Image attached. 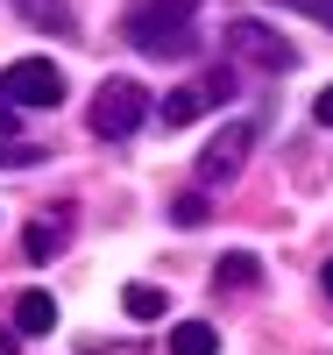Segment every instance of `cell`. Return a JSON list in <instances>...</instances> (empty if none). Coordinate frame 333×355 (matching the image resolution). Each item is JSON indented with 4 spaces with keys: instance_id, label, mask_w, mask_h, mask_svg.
I'll list each match as a JSON object with an SVG mask.
<instances>
[{
    "instance_id": "ba28073f",
    "label": "cell",
    "mask_w": 333,
    "mask_h": 355,
    "mask_svg": "<svg viewBox=\"0 0 333 355\" xmlns=\"http://www.w3.org/2000/svg\"><path fill=\"white\" fill-rule=\"evenodd\" d=\"M64 242H71V214H43L36 227H28V256H36V263H50Z\"/></svg>"
},
{
    "instance_id": "5b68a950",
    "label": "cell",
    "mask_w": 333,
    "mask_h": 355,
    "mask_svg": "<svg viewBox=\"0 0 333 355\" xmlns=\"http://www.w3.org/2000/svg\"><path fill=\"white\" fill-rule=\"evenodd\" d=\"M227 50H241L255 71H291L298 64L291 36H277V28H262V21H227Z\"/></svg>"
},
{
    "instance_id": "277c9868",
    "label": "cell",
    "mask_w": 333,
    "mask_h": 355,
    "mask_svg": "<svg viewBox=\"0 0 333 355\" xmlns=\"http://www.w3.org/2000/svg\"><path fill=\"white\" fill-rule=\"evenodd\" d=\"M249 157H255V121H227L213 142H206V157H199V185H227V178H241Z\"/></svg>"
},
{
    "instance_id": "4fadbf2b",
    "label": "cell",
    "mask_w": 333,
    "mask_h": 355,
    "mask_svg": "<svg viewBox=\"0 0 333 355\" xmlns=\"http://www.w3.org/2000/svg\"><path fill=\"white\" fill-rule=\"evenodd\" d=\"M269 8H291V15H312L319 28H333V0H269Z\"/></svg>"
},
{
    "instance_id": "8fae6325",
    "label": "cell",
    "mask_w": 333,
    "mask_h": 355,
    "mask_svg": "<svg viewBox=\"0 0 333 355\" xmlns=\"http://www.w3.org/2000/svg\"><path fill=\"white\" fill-rule=\"evenodd\" d=\"M199 107H206V93H199V85L170 93V100H163V128H192V121H199Z\"/></svg>"
},
{
    "instance_id": "30bf717a",
    "label": "cell",
    "mask_w": 333,
    "mask_h": 355,
    "mask_svg": "<svg viewBox=\"0 0 333 355\" xmlns=\"http://www.w3.org/2000/svg\"><path fill=\"white\" fill-rule=\"evenodd\" d=\"M120 306H128V320H163V313H170V291H156V284H128V291H120Z\"/></svg>"
},
{
    "instance_id": "ac0fdd59",
    "label": "cell",
    "mask_w": 333,
    "mask_h": 355,
    "mask_svg": "<svg viewBox=\"0 0 333 355\" xmlns=\"http://www.w3.org/2000/svg\"><path fill=\"white\" fill-rule=\"evenodd\" d=\"M326 291H333V263H326Z\"/></svg>"
},
{
    "instance_id": "9a60e30c",
    "label": "cell",
    "mask_w": 333,
    "mask_h": 355,
    "mask_svg": "<svg viewBox=\"0 0 333 355\" xmlns=\"http://www.w3.org/2000/svg\"><path fill=\"white\" fill-rule=\"evenodd\" d=\"M312 121H319V128H333V85H326V93L312 100Z\"/></svg>"
},
{
    "instance_id": "7c38bea8",
    "label": "cell",
    "mask_w": 333,
    "mask_h": 355,
    "mask_svg": "<svg viewBox=\"0 0 333 355\" xmlns=\"http://www.w3.org/2000/svg\"><path fill=\"white\" fill-rule=\"evenodd\" d=\"M213 277H220V284H234V291H249V284L262 277V263H255L249 249H234V256H220V270H213Z\"/></svg>"
},
{
    "instance_id": "8992f818",
    "label": "cell",
    "mask_w": 333,
    "mask_h": 355,
    "mask_svg": "<svg viewBox=\"0 0 333 355\" xmlns=\"http://www.w3.org/2000/svg\"><path fill=\"white\" fill-rule=\"evenodd\" d=\"M8 8L21 15V21H36V28H50V36H71V8H64V0H8Z\"/></svg>"
},
{
    "instance_id": "6da1fadb",
    "label": "cell",
    "mask_w": 333,
    "mask_h": 355,
    "mask_svg": "<svg viewBox=\"0 0 333 355\" xmlns=\"http://www.w3.org/2000/svg\"><path fill=\"white\" fill-rule=\"evenodd\" d=\"M120 28H128V43H135L142 57H192V50H199V21H192L185 8H163V0H142Z\"/></svg>"
},
{
    "instance_id": "5bb4252c",
    "label": "cell",
    "mask_w": 333,
    "mask_h": 355,
    "mask_svg": "<svg viewBox=\"0 0 333 355\" xmlns=\"http://www.w3.org/2000/svg\"><path fill=\"white\" fill-rule=\"evenodd\" d=\"M170 220H177V227H199V220H206V199H199V192H185V199L170 206Z\"/></svg>"
},
{
    "instance_id": "2e32d148",
    "label": "cell",
    "mask_w": 333,
    "mask_h": 355,
    "mask_svg": "<svg viewBox=\"0 0 333 355\" xmlns=\"http://www.w3.org/2000/svg\"><path fill=\"white\" fill-rule=\"evenodd\" d=\"M15 128H21V121H15V107L0 100V142H15Z\"/></svg>"
},
{
    "instance_id": "52a82bcc",
    "label": "cell",
    "mask_w": 333,
    "mask_h": 355,
    "mask_svg": "<svg viewBox=\"0 0 333 355\" xmlns=\"http://www.w3.org/2000/svg\"><path fill=\"white\" fill-rule=\"evenodd\" d=\"M15 327H21V334H57V306H50V291H21V299H15Z\"/></svg>"
},
{
    "instance_id": "7a4b0ae2",
    "label": "cell",
    "mask_w": 333,
    "mask_h": 355,
    "mask_svg": "<svg viewBox=\"0 0 333 355\" xmlns=\"http://www.w3.org/2000/svg\"><path fill=\"white\" fill-rule=\"evenodd\" d=\"M85 121H93V135H100V142H128V135L149 121V93H142L135 78H100L93 114H85Z\"/></svg>"
},
{
    "instance_id": "e0dca14e",
    "label": "cell",
    "mask_w": 333,
    "mask_h": 355,
    "mask_svg": "<svg viewBox=\"0 0 333 355\" xmlns=\"http://www.w3.org/2000/svg\"><path fill=\"white\" fill-rule=\"evenodd\" d=\"M163 8H185V15H199V0H163Z\"/></svg>"
},
{
    "instance_id": "9c48e42d",
    "label": "cell",
    "mask_w": 333,
    "mask_h": 355,
    "mask_svg": "<svg viewBox=\"0 0 333 355\" xmlns=\"http://www.w3.org/2000/svg\"><path fill=\"white\" fill-rule=\"evenodd\" d=\"M170 355H220V334L206 320H177L170 327Z\"/></svg>"
},
{
    "instance_id": "3957f363",
    "label": "cell",
    "mask_w": 333,
    "mask_h": 355,
    "mask_svg": "<svg viewBox=\"0 0 333 355\" xmlns=\"http://www.w3.org/2000/svg\"><path fill=\"white\" fill-rule=\"evenodd\" d=\"M0 100L8 107H57L64 100V71H57L50 57H15V64L0 71Z\"/></svg>"
}]
</instances>
